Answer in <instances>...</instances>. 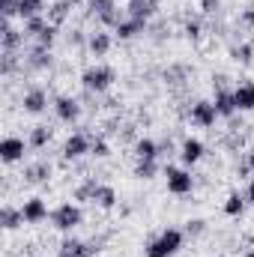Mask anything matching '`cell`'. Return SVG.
<instances>
[{
  "label": "cell",
  "mask_w": 254,
  "mask_h": 257,
  "mask_svg": "<svg viewBox=\"0 0 254 257\" xmlns=\"http://www.w3.org/2000/svg\"><path fill=\"white\" fill-rule=\"evenodd\" d=\"M51 111H54V117L60 120V123H66V126H75L78 120H81V102L75 99V96H54V102H51Z\"/></svg>",
  "instance_id": "cell-7"
},
{
  "label": "cell",
  "mask_w": 254,
  "mask_h": 257,
  "mask_svg": "<svg viewBox=\"0 0 254 257\" xmlns=\"http://www.w3.org/2000/svg\"><path fill=\"white\" fill-rule=\"evenodd\" d=\"M245 165H248V171L254 174V147L248 150V153H245Z\"/></svg>",
  "instance_id": "cell-39"
},
{
  "label": "cell",
  "mask_w": 254,
  "mask_h": 257,
  "mask_svg": "<svg viewBox=\"0 0 254 257\" xmlns=\"http://www.w3.org/2000/svg\"><path fill=\"white\" fill-rule=\"evenodd\" d=\"M45 0H18V18L27 21V18H36V15H45Z\"/></svg>",
  "instance_id": "cell-29"
},
{
  "label": "cell",
  "mask_w": 254,
  "mask_h": 257,
  "mask_svg": "<svg viewBox=\"0 0 254 257\" xmlns=\"http://www.w3.org/2000/svg\"><path fill=\"white\" fill-rule=\"evenodd\" d=\"M203 153H206V144H203L200 138L186 135V138L180 141V162H183V168H194V165L203 159Z\"/></svg>",
  "instance_id": "cell-12"
},
{
  "label": "cell",
  "mask_w": 254,
  "mask_h": 257,
  "mask_svg": "<svg viewBox=\"0 0 254 257\" xmlns=\"http://www.w3.org/2000/svg\"><path fill=\"white\" fill-rule=\"evenodd\" d=\"M114 33L111 30H105V27H99V30H93L90 36H87V54L90 57H105L111 48H114Z\"/></svg>",
  "instance_id": "cell-13"
},
{
  "label": "cell",
  "mask_w": 254,
  "mask_h": 257,
  "mask_svg": "<svg viewBox=\"0 0 254 257\" xmlns=\"http://www.w3.org/2000/svg\"><path fill=\"white\" fill-rule=\"evenodd\" d=\"M189 120H191V126H197V128H212L221 117H218L212 99H194L189 108Z\"/></svg>",
  "instance_id": "cell-6"
},
{
  "label": "cell",
  "mask_w": 254,
  "mask_h": 257,
  "mask_svg": "<svg viewBox=\"0 0 254 257\" xmlns=\"http://www.w3.org/2000/svg\"><path fill=\"white\" fill-rule=\"evenodd\" d=\"M72 3H75V0H54V3L48 6V12H45L48 21L57 24V27H63V21L69 18V12H72Z\"/></svg>",
  "instance_id": "cell-27"
},
{
  "label": "cell",
  "mask_w": 254,
  "mask_h": 257,
  "mask_svg": "<svg viewBox=\"0 0 254 257\" xmlns=\"http://www.w3.org/2000/svg\"><path fill=\"white\" fill-rule=\"evenodd\" d=\"M27 150H30V144H27L24 138L6 135V138L0 141V162H3V165H18V162H24Z\"/></svg>",
  "instance_id": "cell-8"
},
{
  "label": "cell",
  "mask_w": 254,
  "mask_h": 257,
  "mask_svg": "<svg viewBox=\"0 0 254 257\" xmlns=\"http://www.w3.org/2000/svg\"><path fill=\"white\" fill-rule=\"evenodd\" d=\"M48 27V15H36V18H27V21H21V30H24V36L33 42L42 30Z\"/></svg>",
  "instance_id": "cell-30"
},
{
  "label": "cell",
  "mask_w": 254,
  "mask_h": 257,
  "mask_svg": "<svg viewBox=\"0 0 254 257\" xmlns=\"http://www.w3.org/2000/svg\"><path fill=\"white\" fill-rule=\"evenodd\" d=\"M165 168L159 165V159H135V168H132V177L141 180V183H150L162 174Z\"/></svg>",
  "instance_id": "cell-21"
},
{
  "label": "cell",
  "mask_w": 254,
  "mask_h": 257,
  "mask_svg": "<svg viewBox=\"0 0 254 257\" xmlns=\"http://www.w3.org/2000/svg\"><path fill=\"white\" fill-rule=\"evenodd\" d=\"M233 99H236V111H239V114L254 111V81L242 78V81L233 87Z\"/></svg>",
  "instance_id": "cell-20"
},
{
  "label": "cell",
  "mask_w": 254,
  "mask_h": 257,
  "mask_svg": "<svg viewBox=\"0 0 254 257\" xmlns=\"http://www.w3.org/2000/svg\"><path fill=\"white\" fill-rule=\"evenodd\" d=\"M15 66H18V54H15V51H3V66H0V72L9 78V75L15 72Z\"/></svg>",
  "instance_id": "cell-36"
},
{
  "label": "cell",
  "mask_w": 254,
  "mask_h": 257,
  "mask_svg": "<svg viewBox=\"0 0 254 257\" xmlns=\"http://www.w3.org/2000/svg\"><path fill=\"white\" fill-rule=\"evenodd\" d=\"M215 257H227V254H215Z\"/></svg>",
  "instance_id": "cell-42"
},
{
  "label": "cell",
  "mask_w": 254,
  "mask_h": 257,
  "mask_svg": "<svg viewBox=\"0 0 254 257\" xmlns=\"http://www.w3.org/2000/svg\"><path fill=\"white\" fill-rule=\"evenodd\" d=\"M114 81H117V72H114V66H108V63H93L81 72V87L87 93H93V96L108 93L114 87Z\"/></svg>",
  "instance_id": "cell-2"
},
{
  "label": "cell",
  "mask_w": 254,
  "mask_h": 257,
  "mask_svg": "<svg viewBox=\"0 0 254 257\" xmlns=\"http://www.w3.org/2000/svg\"><path fill=\"white\" fill-rule=\"evenodd\" d=\"M57 251H63V254H69V257H96L99 254V245H96V242H81V239H75V236H66Z\"/></svg>",
  "instance_id": "cell-19"
},
{
  "label": "cell",
  "mask_w": 254,
  "mask_h": 257,
  "mask_svg": "<svg viewBox=\"0 0 254 257\" xmlns=\"http://www.w3.org/2000/svg\"><path fill=\"white\" fill-rule=\"evenodd\" d=\"M96 189H99V180H96V177H87V180L72 192V197H75L78 203H93V200H96Z\"/></svg>",
  "instance_id": "cell-28"
},
{
  "label": "cell",
  "mask_w": 254,
  "mask_h": 257,
  "mask_svg": "<svg viewBox=\"0 0 254 257\" xmlns=\"http://www.w3.org/2000/svg\"><path fill=\"white\" fill-rule=\"evenodd\" d=\"M183 33H186L189 42H200V39H203V21H200V18H189V21L183 24Z\"/></svg>",
  "instance_id": "cell-32"
},
{
  "label": "cell",
  "mask_w": 254,
  "mask_h": 257,
  "mask_svg": "<svg viewBox=\"0 0 254 257\" xmlns=\"http://www.w3.org/2000/svg\"><path fill=\"white\" fill-rule=\"evenodd\" d=\"M54 257H69V254H63V251H57V254H54Z\"/></svg>",
  "instance_id": "cell-41"
},
{
  "label": "cell",
  "mask_w": 254,
  "mask_h": 257,
  "mask_svg": "<svg viewBox=\"0 0 254 257\" xmlns=\"http://www.w3.org/2000/svg\"><path fill=\"white\" fill-rule=\"evenodd\" d=\"M212 105L218 111L221 120H233L239 111H236V99H233V87H215L212 93Z\"/></svg>",
  "instance_id": "cell-14"
},
{
  "label": "cell",
  "mask_w": 254,
  "mask_h": 257,
  "mask_svg": "<svg viewBox=\"0 0 254 257\" xmlns=\"http://www.w3.org/2000/svg\"><path fill=\"white\" fill-rule=\"evenodd\" d=\"M57 33H60V27L48 21V27L33 39V45H39V48H48V51H51V48H54V42H57Z\"/></svg>",
  "instance_id": "cell-31"
},
{
  "label": "cell",
  "mask_w": 254,
  "mask_h": 257,
  "mask_svg": "<svg viewBox=\"0 0 254 257\" xmlns=\"http://www.w3.org/2000/svg\"><path fill=\"white\" fill-rule=\"evenodd\" d=\"M90 147H93V138L87 132H72L60 147V156H63V162H78V159L90 156Z\"/></svg>",
  "instance_id": "cell-5"
},
{
  "label": "cell",
  "mask_w": 254,
  "mask_h": 257,
  "mask_svg": "<svg viewBox=\"0 0 254 257\" xmlns=\"http://www.w3.org/2000/svg\"><path fill=\"white\" fill-rule=\"evenodd\" d=\"M183 245H186V230L165 227L144 245V257H177L183 251Z\"/></svg>",
  "instance_id": "cell-1"
},
{
  "label": "cell",
  "mask_w": 254,
  "mask_h": 257,
  "mask_svg": "<svg viewBox=\"0 0 254 257\" xmlns=\"http://www.w3.org/2000/svg\"><path fill=\"white\" fill-rule=\"evenodd\" d=\"M203 233H206V221H203V218H189V221H186V236L197 239V236H203Z\"/></svg>",
  "instance_id": "cell-35"
},
{
  "label": "cell",
  "mask_w": 254,
  "mask_h": 257,
  "mask_svg": "<svg viewBox=\"0 0 254 257\" xmlns=\"http://www.w3.org/2000/svg\"><path fill=\"white\" fill-rule=\"evenodd\" d=\"M51 138H54V128L45 126V123H39V126L30 128V135H27V144H30V150H45V147L51 144Z\"/></svg>",
  "instance_id": "cell-25"
},
{
  "label": "cell",
  "mask_w": 254,
  "mask_h": 257,
  "mask_svg": "<svg viewBox=\"0 0 254 257\" xmlns=\"http://www.w3.org/2000/svg\"><path fill=\"white\" fill-rule=\"evenodd\" d=\"M99 209H105V212H111L114 206H117V189L114 186H108V183H99V189H96V200H93Z\"/></svg>",
  "instance_id": "cell-26"
},
{
  "label": "cell",
  "mask_w": 254,
  "mask_h": 257,
  "mask_svg": "<svg viewBox=\"0 0 254 257\" xmlns=\"http://www.w3.org/2000/svg\"><path fill=\"white\" fill-rule=\"evenodd\" d=\"M51 174H54V168H51V162H45V159H39V162H30L27 168H24V183H30V186H39V183H48L51 180Z\"/></svg>",
  "instance_id": "cell-18"
},
{
  "label": "cell",
  "mask_w": 254,
  "mask_h": 257,
  "mask_svg": "<svg viewBox=\"0 0 254 257\" xmlns=\"http://www.w3.org/2000/svg\"><path fill=\"white\" fill-rule=\"evenodd\" d=\"M51 102H54V99H48V90H42V87H30V90H24V96H21V111L39 117V114L48 111Z\"/></svg>",
  "instance_id": "cell-9"
},
{
  "label": "cell",
  "mask_w": 254,
  "mask_h": 257,
  "mask_svg": "<svg viewBox=\"0 0 254 257\" xmlns=\"http://www.w3.org/2000/svg\"><path fill=\"white\" fill-rule=\"evenodd\" d=\"M230 54H233V60H239L242 66H248V63L254 60V45H248V42H242V45L230 48Z\"/></svg>",
  "instance_id": "cell-34"
},
{
  "label": "cell",
  "mask_w": 254,
  "mask_h": 257,
  "mask_svg": "<svg viewBox=\"0 0 254 257\" xmlns=\"http://www.w3.org/2000/svg\"><path fill=\"white\" fill-rule=\"evenodd\" d=\"M132 153H135V159H159L162 144L156 138H138L135 147H132Z\"/></svg>",
  "instance_id": "cell-24"
},
{
  "label": "cell",
  "mask_w": 254,
  "mask_h": 257,
  "mask_svg": "<svg viewBox=\"0 0 254 257\" xmlns=\"http://www.w3.org/2000/svg\"><path fill=\"white\" fill-rule=\"evenodd\" d=\"M126 15L141 18V21H153L159 15V0H126Z\"/></svg>",
  "instance_id": "cell-17"
},
{
  "label": "cell",
  "mask_w": 254,
  "mask_h": 257,
  "mask_svg": "<svg viewBox=\"0 0 254 257\" xmlns=\"http://www.w3.org/2000/svg\"><path fill=\"white\" fill-rule=\"evenodd\" d=\"M245 209H248L245 192H230L227 197H224V203H221V212H224L227 218H242Z\"/></svg>",
  "instance_id": "cell-22"
},
{
  "label": "cell",
  "mask_w": 254,
  "mask_h": 257,
  "mask_svg": "<svg viewBox=\"0 0 254 257\" xmlns=\"http://www.w3.org/2000/svg\"><path fill=\"white\" fill-rule=\"evenodd\" d=\"M24 39H27V36H24V30L12 27V24L3 18V30H0V48H3V51H15V54H18V51L24 54Z\"/></svg>",
  "instance_id": "cell-16"
},
{
  "label": "cell",
  "mask_w": 254,
  "mask_h": 257,
  "mask_svg": "<svg viewBox=\"0 0 254 257\" xmlns=\"http://www.w3.org/2000/svg\"><path fill=\"white\" fill-rule=\"evenodd\" d=\"M239 24H242L245 30H254V6H245V9L239 12Z\"/></svg>",
  "instance_id": "cell-37"
},
{
  "label": "cell",
  "mask_w": 254,
  "mask_h": 257,
  "mask_svg": "<svg viewBox=\"0 0 254 257\" xmlns=\"http://www.w3.org/2000/svg\"><path fill=\"white\" fill-rule=\"evenodd\" d=\"M51 227L54 230H60V233H72L75 227H81L84 224V209H81V203L78 200H66L60 206H54L51 209Z\"/></svg>",
  "instance_id": "cell-3"
},
{
  "label": "cell",
  "mask_w": 254,
  "mask_h": 257,
  "mask_svg": "<svg viewBox=\"0 0 254 257\" xmlns=\"http://www.w3.org/2000/svg\"><path fill=\"white\" fill-rule=\"evenodd\" d=\"M162 177H165L168 194H174V197H189V194L194 192V177H191L189 168H180V165H165Z\"/></svg>",
  "instance_id": "cell-4"
},
{
  "label": "cell",
  "mask_w": 254,
  "mask_h": 257,
  "mask_svg": "<svg viewBox=\"0 0 254 257\" xmlns=\"http://www.w3.org/2000/svg\"><path fill=\"white\" fill-rule=\"evenodd\" d=\"M21 212H24V221H27V224H42V221H48V218H51V209H48L45 197H39V194L24 197Z\"/></svg>",
  "instance_id": "cell-10"
},
{
  "label": "cell",
  "mask_w": 254,
  "mask_h": 257,
  "mask_svg": "<svg viewBox=\"0 0 254 257\" xmlns=\"http://www.w3.org/2000/svg\"><path fill=\"white\" fill-rule=\"evenodd\" d=\"M245 200H248V206H254V180L248 183V189H245Z\"/></svg>",
  "instance_id": "cell-38"
},
{
  "label": "cell",
  "mask_w": 254,
  "mask_h": 257,
  "mask_svg": "<svg viewBox=\"0 0 254 257\" xmlns=\"http://www.w3.org/2000/svg\"><path fill=\"white\" fill-rule=\"evenodd\" d=\"M21 63L27 66V69H33V72H48V69H54V54H51L48 48L30 45V48L21 54Z\"/></svg>",
  "instance_id": "cell-11"
},
{
  "label": "cell",
  "mask_w": 254,
  "mask_h": 257,
  "mask_svg": "<svg viewBox=\"0 0 254 257\" xmlns=\"http://www.w3.org/2000/svg\"><path fill=\"white\" fill-rule=\"evenodd\" d=\"M242 257H254V248H251V251H245V254H242Z\"/></svg>",
  "instance_id": "cell-40"
},
{
  "label": "cell",
  "mask_w": 254,
  "mask_h": 257,
  "mask_svg": "<svg viewBox=\"0 0 254 257\" xmlns=\"http://www.w3.org/2000/svg\"><path fill=\"white\" fill-rule=\"evenodd\" d=\"M90 156L93 159H108L111 156V144H108V138H93V147H90Z\"/></svg>",
  "instance_id": "cell-33"
},
{
  "label": "cell",
  "mask_w": 254,
  "mask_h": 257,
  "mask_svg": "<svg viewBox=\"0 0 254 257\" xmlns=\"http://www.w3.org/2000/svg\"><path fill=\"white\" fill-rule=\"evenodd\" d=\"M147 21H141V18H132V15H123V21L114 27V36L120 39V42H129V39H138V36H144L147 33Z\"/></svg>",
  "instance_id": "cell-15"
},
{
  "label": "cell",
  "mask_w": 254,
  "mask_h": 257,
  "mask_svg": "<svg viewBox=\"0 0 254 257\" xmlns=\"http://www.w3.org/2000/svg\"><path fill=\"white\" fill-rule=\"evenodd\" d=\"M0 224H3V230H6V233H12V230H18L21 224H27V221H24V212H21V206L3 203V206H0Z\"/></svg>",
  "instance_id": "cell-23"
},
{
  "label": "cell",
  "mask_w": 254,
  "mask_h": 257,
  "mask_svg": "<svg viewBox=\"0 0 254 257\" xmlns=\"http://www.w3.org/2000/svg\"><path fill=\"white\" fill-rule=\"evenodd\" d=\"M33 257H36V254H33Z\"/></svg>",
  "instance_id": "cell-43"
}]
</instances>
